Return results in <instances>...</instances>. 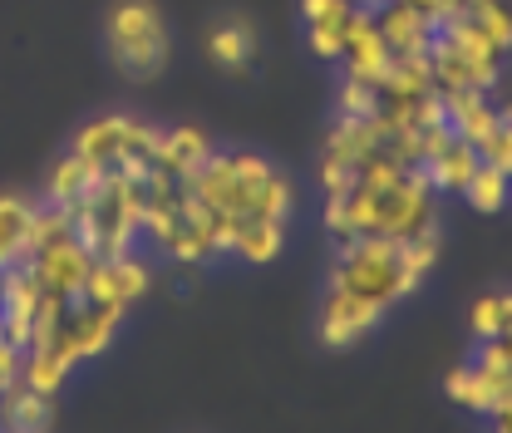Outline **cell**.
Wrapping results in <instances>:
<instances>
[{
	"label": "cell",
	"instance_id": "cell-25",
	"mask_svg": "<svg viewBox=\"0 0 512 433\" xmlns=\"http://www.w3.org/2000/svg\"><path fill=\"white\" fill-rule=\"evenodd\" d=\"M458 197H468V207H473V212L493 217V212L512 207V202H508V173H498V168H488V163L478 158V173L468 178V187H463Z\"/></svg>",
	"mask_w": 512,
	"mask_h": 433
},
{
	"label": "cell",
	"instance_id": "cell-11",
	"mask_svg": "<svg viewBox=\"0 0 512 433\" xmlns=\"http://www.w3.org/2000/svg\"><path fill=\"white\" fill-rule=\"evenodd\" d=\"M380 320H384V306L355 296V291H330L325 306H320V345L350 350V345H360Z\"/></svg>",
	"mask_w": 512,
	"mask_h": 433
},
{
	"label": "cell",
	"instance_id": "cell-31",
	"mask_svg": "<svg viewBox=\"0 0 512 433\" xmlns=\"http://www.w3.org/2000/svg\"><path fill=\"white\" fill-rule=\"evenodd\" d=\"M498 340H503V350H508V365H512V330H508V335H498Z\"/></svg>",
	"mask_w": 512,
	"mask_h": 433
},
{
	"label": "cell",
	"instance_id": "cell-14",
	"mask_svg": "<svg viewBox=\"0 0 512 433\" xmlns=\"http://www.w3.org/2000/svg\"><path fill=\"white\" fill-rule=\"evenodd\" d=\"M350 15H355V0H301L306 45H311V55H316V60H340Z\"/></svg>",
	"mask_w": 512,
	"mask_h": 433
},
{
	"label": "cell",
	"instance_id": "cell-16",
	"mask_svg": "<svg viewBox=\"0 0 512 433\" xmlns=\"http://www.w3.org/2000/svg\"><path fill=\"white\" fill-rule=\"evenodd\" d=\"M35 207L20 192H0V271L30 261V227H35Z\"/></svg>",
	"mask_w": 512,
	"mask_h": 433
},
{
	"label": "cell",
	"instance_id": "cell-20",
	"mask_svg": "<svg viewBox=\"0 0 512 433\" xmlns=\"http://www.w3.org/2000/svg\"><path fill=\"white\" fill-rule=\"evenodd\" d=\"M207 55L222 64V69H232V74L252 69V60H256V30L247 25V20H222V25L207 35Z\"/></svg>",
	"mask_w": 512,
	"mask_h": 433
},
{
	"label": "cell",
	"instance_id": "cell-13",
	"mask_svg": "<svg viewBox=\"0 0 512 433\" xmlns=\"http://www.w3.org/2000/svg\"><path fill=\"white\" fill-rule=\"evenodd\" d=\"M375 25H380L389 55H429L439 35V20L409 0H389L384 10H375Z\"/></svg>",
	"mask_w": 512,
	"mask_h": 433
},
{
	"label": "cell",
	"instance_id": "cell-10",
	"mask_svg": "<svg viewBox=\"0 0 512 433\" xmlns=\"http://www.w3.org/2000/svg\"><path fill=\"white\" fill-rule=\"evenodd\" d=\"M30 276L40 281V291H55L64 301H79L84 296V281L94 271V256L79 247L74 237H60V242H45L40 251H30Z\"/></svg>",
	"mask_w": 512,
	"mask_h": 433
},
{
	"label": "cell",
	"instance_id": "cell-1",
	"mask_svg": "<svg viewBox=\"0 0 512 433\" xmlns=\"http://www.w3.org/2000/svg\"><path fill=\"white\" fill-rule=\"evenodd\" d=\"M143 202H148L143 178H133L124 168H104V173L89 183V192L69 207V217H74V242L89 251L94 261L128 256L133 242H138V232H143Z\"/></svg>",
	"mask_w": 512,
	"mask_h": 433
},
{
	"label": "cell",
	"instance_id": "cell-34",
	"mask_svg": "<svg viewBox=\"0 0 512 433\" xmlns=\"http://www.w3.org/2000/svg\"><path fill=\"white\" fill-rule=\"evenodd\" d=\"M508 202H512V178H508Z\"/></svg>",
	"mask_w": 512,
	"mask_h": 433
},
{
	"label": "cell",
	"instance_id": "cell-18",
	"mask_svg": "<svg viewBox=\"0 0 512 433\" xmlns=\"http://www.w3.org/2000/svg\"><path fill=\"white\" fill-rule=\"evenodd\" d=\"M207 158H212V138H207L202 128L178 124V128H168V133L158 138V168L173 173L178 183H183L188 173H197Z\"/></svg>",
	"mask_w": 512,
	"mask_h": 433
},
{
	"label": "cell",
	"instance_id": "cell-3",
	"mask_svg": "<svg viewBox=\"0 0 512 433\" xmlns=\"http://www.w3.org/2000/svg\"><path fill=\"white\" fill-rule=\"evenodd\" d=\"M429 64H434V89L439 94H458V89L488 94V89H498L508 55L483 35V25L473 15H448V20H439Z\"/></svg>",
	"mask_w": 512,
	"mask_h": 433
},
{
	"label": "cell",
	"instance_id": "cell-17",
	"mask_svg": "<svg viewBox=\"0 0 512 433\" xmlns=\"http://www.w3.org/2000/svg\"><path fill=\"white\" fill-rule=\"evenodd\" d=\"M50 424H55V399H45L15 379L0 399V433H50Z\"/></svg>",
	"mask_w": 512,
	"mask_h": 433
},
{
	"label": "cell",
	"instance_id": "cell-28",
	"mask_svg": "<svg viewBox=\"0 0 512 433\" xmlns=\"http://www.w3.org/2000/svg\"><path fill=\"white\" fill-rule=\"evenodd\" d=\"M478 158H483L488 168H498V173L512 178V119H498V128L478 143Z\"/></svg>",
	"mask_w": 512,
	"mask_h": 433
},
{
	"label": "cell",
	"instance_id": "cell-27",
	"mask_svg": "<svg viewBox=\"0 0 512 433\" xmlns=\"http://www.w3.org/2000/svg\"><path fill=\"white\" fill-rule=\"evenodd\" d=\"M468 15L483 25V35H488L503 55H512V5L508 0H478Z\"/></svg>",
	"mask_w": 512,
	"mask_h": 433
},
{
	"label": "cell",
	"instance_id": "cell-6",
	"mask_svg": "<svg viewBox=\"0 0 512 433\" xmlns=\"http://www.w3.org/2000/svg\"><path fill=\"white\" fill-rule=\"evenodd\" d=\"M158 138H163V128L143 124V119L104 114L74 133L69 153L89 158L94 168H124L133 178H148V168L158 163Z\"/></svg>",
	"mask_w": 512,
	"mask_h": 433
},
{
	"label": "cell",
	"instance_id": "cell-8",
	"mask_svg": "<svg viewBox=\"0 0 512 433\" xmlns=\"http://www.w3.org/2000/svg\"><path fill=\"white\" fill-rule=\"evenodd\" d=\"M119 320H124V310L74 301V306H69V315H64V325H60V340H55V350H60L69 365H79V360H99V355L114 345V335H119Z\"/></svg>",
	"mask_w": 512,
	"mask_h": 433
},
{
	"label": "cell",
	"instance_id": "cell-9",
	"mask_svg": "<svg viewBox=\"0 0 512 433\" xmlns=\"http://www.w3.org/2000/svg\"><path fill=\"white\" fill-rule=\"evenodd\" d=\"M148 286H153V266H148V261H138L133 251H128V256H104V261H94V271H89L79 301L109 306V310H128Z\"/></svg>",
	"mask_w": 512,
	"mask_h": 433
},
{
	"label": "cell",
	"instance_id": "cell-22",
	"mask_svg": "<svg viewBox=\"0 0 512 433\" xmlns=\"http://www.w3.org/2000/svg\"><path fill=\"white\" fill-rule=\"evenodd\" d=\"M281 247H286V222H276V217H242L232 256H242L252 266H266V261L281 256Z\"/></svg>",
	"mask_w": 512,
	"mask_h": 433
},
{
	"label": "cell",
	"instance_id": "cell-4",
	"mask_svg": "<svg viewBox=\"0 0 512 433\" xmlns=\"http://www.w3.org/2000/svg\"><path fill=\"white\" fill-rule=\"evenodd\" d=\"M271 178H276V168L261 153H212L197 173L183 178V187L222 217H256Z\"/></svg>",
	"mask_w": 512,
	"mask_h": 433
},
{
	"label": "cell",
	"instance_id": "cell-29",
	"mask_svg": "<svg viewBox=\"0 0 512 433\" xmlns=\"http://www.w3.org/2000/svg\"><path fill=\"white\" fill-rule=\"evenodd\" d=\"M375 109H380V89L375 84H360V79L340 84V114L345 119H370Z\"/></svg>",
	"mask_w": 512,
	"mask_h": 433
},
{
	"label": "cell",
	"instance_id": "cell-32",
	"mask_svg": "<svg viewBox=\"0 0 512 433\" xmlns=\"http://www.w3.org/2000/svg\"><path fill=\"white\" fill-rule=\"evenodd\" d=\"M5 389H10V384H5V379H0V399H5Z\"/></svg>",
	"mask_w": 512,
	"mask_h": 433
},
{
	"label": "cell",
	"instance_id": "cell-33",
	"mask_svg": "<svg viewBox=\"0 0 512 433\" xmlns=\"http://www.w3.org/2000/svg\"><path fill=\"white\" fill-rule=\"evenodd\" d=\"M0 335H5V315H0Z\"/></svg>",
	"mask_w": 512,
	"mask_h": 433
},
{
	"label": "cell",
	"instance_id": "cell-30",
	"mask_svg": "<svg viewBox=\"0 0 512 433\" xmlns=\"http://www.w3.org/2000/svg\"><path fill=\"white\" fill-rule=\"evenodd\" d=\"M20 365H25V345H15V340L0 335V379L15 384V379H20Z\"/></svg>",
	"mask_w": 512,
	"mask_h": 433
},
{
	"label": "cell",
	"instance_id": "cell-12",
	"mask_svg": "<svg viewBox=\"0 0 512 433\" xmlns=\"http://www.w3.org/2000/svg\"><path fill=\"white\" fill-rule=\"evenodd\" d=\"M340 60H345V79H360V84H375V89L384 84L394 55H389L380 25H375V10H360V5H355V15H350V25H345V50H340Z\"/></svg>",
	"mask_w": 512,
	"mask_h": 433
},
{
	"label": "cell",
	"instance_id": "cell-19",
	"mask_svg": "<svg viewBox=\"0 0 512 433\" xmlns=\"http://www.w3.org/2000/svg\"><path fill=\"white\" fill-rule=\"evenodd\" d=\"M444 114H448V128H453V138H463V143H483L493 128H498V109L488 104V94H478V89H458V94H444Z\"/></svg>",
	"mask_w": 512,
	"mask_h": 433
},
{
	"label": "cell",
	"instance_id": "cell-24",
	"mask_svg": "<svg viewBox=\"0 0 512 433\" xmlns=\"http://www.w3.org/2000/svg\"><path fill=\"white\" fill-rule=\"evenodd\" d=\"M69 360H64L60 350L50 345V350H25V365H20V384L25 389H35V394H45V399H55L64 389V379H69Z\"/></svg>",
	"mask_w": 512,
	"mask_h": 433
},
{
	"label": "cell",
	"instance_id": "cell-21",
	"mask_svg": "<svg viewBox=\"0 0 512 433\" xmlns=\"http://www.w3.org/2000/svg\"><path fill=\"white\" fill-rule=\"evenodd\" d=\"M99 173H104V168H94L89 158L64 153L60 163L50 168V178H45V202H55V207H74V202L89 192V183H94Z\"/></svg>",
	"mask_w": 512,
	"mask_h": 433
},
{
	"label": "cell",
	"instance_id": "cell-26",
	"mask_svg": "<svg viewBox=\"0 0 512 433\" xmlns=\"http://www.w3.org/2000/svg\"><path fill=\"white\" fill-rule=\"evenodd\" d=\"M468 330L478 340H498L512 330V291H493V296H478L468 310Z\"/></svg>",
	"mask_w": 512,
	"mask_h": 433
},
{
	"label": "cell",
	"instance_id": "cell-5",
	"mask_svg": "<svg viewBox=\"0 0 512 433\" xmlns=\"http://www.w3.org/2000/svg\"><path fill=\"white\" fill-rule=\"evenodd\" d=\"M104 45L109 60L133 79H153L168 64V25L153 0H114L104 20Z\"/></svg>",
	"mask_w": 512,
	"mask_h": 433
},
{
	"label": "cell",
	"instance_id": "cell-2",
	"mask_svg": "<svg viewBox=\"0 0 512 433\" xmlns=\"http://www.w3.org/2000/svg\"><path fill=\"white\" fill-rule=\"evenodd\" d=\"M330 291H355L389 310L394 301L419 291V276H409V266H404V242L370 232V237L340 242V256L330 266Z\"/></svg>",
	"mask_w": 512,
	"mask_h": 433
},
{
	"label": "cell",
	"instance_id": "cell-7",
	"mask_svg": "<svg viewBox=\"0 0 512 433\" xmlns=\"http://www.w3.org/2000/svg\"><path fill=\"white\" fill-rule=\"evenodd\" d=\"M434 227V183L424 168H404L399 183L380 192V217H375V232L404 242V237H419Z\"/></svg>",
	"mask_w": 512,
	"mask_h": 433
},
{
	"label": "cell",
	"instance_id": "cell-23",
	"mask_svg": "<svg viewBox=\"0 0 512 433\" xmlns=\"http://www.w3.org/2000/svg\"><path fill=\"white\" fill-rule=\"evenodd\" d=\"M424 173H429L434 192H463L468 178L478 173V148H473V143H463V138H453L434 163H424Z\"/></svg>",
	"mask_w": 512,
	"mask_h": 433
},
{
	"label": "cell",
	"instance_id": "cell-15",
	"mask_svg": "<svg viewBox=\"0 0 512 433\" xmlns=\"http://www.w3.org/2000/svg\"><path fill=\"white\" fill-rule=\"evenodd\" d=\"M444 394L458 404V409L493 414L498 404H508L512 399V370L508 374H488V370H478V365H458V370H448Z\"/></svg>",
	"mask_w": 512,
	"mask_h": 433
}]
</instances>
